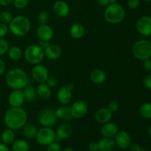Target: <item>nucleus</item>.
Masks as SVG:
<instances>
[{"instance_id":"nucleus-1","label":"nucleus","mask_w":151,"mask_h":151,"mask_svg":"<svg viewBox=\"0 0 151 151\" xmlns=\"http://www.w3.org/2000/svg\"><path fill=\"white\" fill-rule=\"evenodd\" d=\"M4 122L7 128L17 131L27 122V114L22 107H10L4 114Z\"/></svg>"},{"instance_id":"nucleus-2","label":"nucleus","mask_w":151,"mask_h":151,"mask_svg":"<svg viewBox=\"0 0 151 151\" xmlns=\"http://www.w3.org/2000/svg\"><path fill=\"white\" fill-rule=\"evenodd\" d=\"M5 82L12 89H23L28 85V76L21 68H13L6 75Z\"/></svg>"},{"instance_id":"nucleus-3","label":"nucleus","mask_w":151,"mask_h":151,"mask_svg":"<svg viewBox=\"0 0 151 151\" xmlns=\"http://www.w3.org/2000/svg\"><path fill=\"white\" fill-rule=\"evenodd\" d=\"M8 28L13 35L17 37L24 36L30 30V20L27 16L19 15L13 18L8 24Z\"/></svg>"},{"instance_id":"nucleus-4","label":"nucleus","mask_w":151,"mask_h":151,"mask_svg":"<svg viewBox=\"0 0 151 151\" xmlns=\"http://www.w3.org/2000/svg\"><path fill=\"white\" fill-rule=\"evenodd\" d=\"M125 17V10L121 4L118 3L110 4L106 6L104 11V19L111 24L121 23Z\"/></svg>"},{"instance_id":"nucleus-5","label":"nucleus","mask_w":151,"mask_h":151,"mask_svg":"<svg viewBox=\"0 0 151 151\" xmlns=\"http://www.w3.org/2000/svg\"><path fill=\"white\" fill-rule=\"evenodd\" d=\"M131 52L134 57L139 60H145L151 58V42L141 39L136 41L132 46Z\"/></svg>"},{"instance_id":"nucleus-6","label":"nucleus","mask_w":151,"mask_h":151,"mask_svg":"<svg viewBox=\"0 0 151 151\" xmlns=\"http://www.w3.org/2000/svg\"><path fill=\"white\" fill-rule=\"evenodd\" d=\"M24 58L29 63L36 65L41 63L44 56V50L38 44H31L24 50Z\"/></svg>"},{"instance_id":"nucleus-7","label":"nucleus","mask_w":151,"mask_h":151,"mask_svg":"<svg viewBox=\"0 0 151 151\" xmlns=\"http://www.w3.org/2000/svg\"><path fill=\"white\" fill-rule=\"evenodd\" d=\"M55 111L50 109H43L38 114V122L42 127L52 128L56 125L58 122Z\"/></svg>"},{"instance_id":"nucleus-8","label":"nucleus","mask_w":151,"mask_h":151,"mask_svg":"<svg viewBox=\"0 0 151 151\" xmlns=\"http://www.w3.org/2000/svg\"><path fill=\"white\" fill-rule=\"evenodd\" d=\"M35 139L37 142L42 146L49 145L57 139L55 131L49 127H43L38 130Z\"/></svg>"},{"instance_id":"nucleus-9","label":"nucleus","mask_w":151,"mask_h":151,"mask_svg":"<svg viewBox=\"0 0 151 151\" xmlns=\"http://www.w3.org/2000/svg\"><path fill=\"white\" fill-rule=\"evenodd\" d=\"M136 29L144 36L151 35V16H144L138 19L136 22Z\"/></svg>"},{"instance_id":"nucleus-10","label":"nucleus","mask_w":151,"mask_h":151,"mask_svg":"<svg viewBox=\"0 0 151 151\" xmlns=\"http://www.w3.org/2000/svg\"><path fill=\"white\" fill-rule=\"evenodd\" d=\"M31 74L33 79L38 83H43L47 81V78H49L48 69L46 66L41 64L34 65L32 67Z\"/></svg>"},{"instance_id":"nucleus-11","label":"nucleus","mask_w":151,"mask_h":151,"mask_svg":"<svg viewBox=\"0 0 151 151\" xmlns=\"http://www.w3.org/2000/svg\"><path fill=\"white\" fill-rule=\"evenodd\" d=\"M72 117L80 119L85 116L88 112V106L86 103L82 100H78L75 102L69 107Z\"/></svg>"},{"instance_id":"nucleus-12","label":"nucleus","mask_w":151,"mask_h":151,"mask_svg":"<svg viewBox=\"0 0 151 151\" xmlns=\"http://www.w3.org/2000/svg\"><path fill=\"white\" fill-rule=\"evenodd\" d=\"M8 103L10 107H22L25 102L22 89H13L8 96Z\"/></svg>"},{"instance_id":"nucleus-13","label":"nucleus","mask_w":151,"mask_h":151,"mask_svg":"<svg viewBox=\"0 0 151 151\" xmlns=\"http://www.w3.org/2000/svg\"><path fill=\"white\" fill-rule=\"evenodd\" d=\"M114 142L116 143V146L122 150L128 149L130 145L131 144V137L128 132L125 131H118L115 135Z\"/></svg>"},{"instance_id":"nucleus-14","label":"nucleus","mask_w":151,"mask_h":151,"mask_svg":"<svg viewBox=\"0 0 151 151\" xmlns=\"http://www.w3.org/2000/svg\"><path fill=\"white\" fill-rule=\"evenodd\" d=\"M72 87H69V86L60 87L56 94V98L58 103L63 106L70 103L72 97Z\"/></svg>"},{"instance_id":"nucleus-15","label":"nucleus","mask_w":151,"mask_h":151,"mask_svg":"<svg viewBox=\"0 0 151 151\" xmlns=\"http://www.w3.org/2000/svg\"><path fill=\"white\" fill-rule=\"evenodd\" d=\"M53 11L55 14L61 18L66 17L70 13L69 5L63 0H58L53 4Z\"/></svg>"},{"instance_id":"nucleus-16","label":"nucleus","mask_w":151,"mask_h":151,"mask_svg":"<svg viewBox=\"0 0 151 151\" xmlns=\"http://www.w3.org/2000/svg\"><path fill=\"white\" fill-rule=\"evenodd\" d=\"M36 34L40 40L50 41L53 38L54 31H53L52 28L47 24H40L37 28Z\"/></svg>"},{"instance_id":"nucleus-17","label":"nucleus","mask_w":151,"mask_h":151,"mask_svg":"<svg viewBox=\"0 0 151 151\" xmlns=\"http://www.w3.org/2000/svg\"><path fill=\"white\" fill-rule=\"evenodd\" d=\"M119 131L118 126L114 122H108L103 124V126L100 128V134L103 137L107 138H114L116 133Z\"/></svg>"},{"instance_id":"nucleus-18","label":"nucleus","mask_w":151,"mask_h":151,"mask_svg":"<svg viewBox=\"0 0 151 151\" xmlns=\"http://www.w3.org/2000/svg\"><path fill=\"white\" fill-rule=\"evenodd\" d=\"M72 132H73V130H72V126L66 123L62 124L56 129V139L58 140H63L69 139L72 135Z\"/></svg>"},{"instance_id":"nucleus-19","label":"nucleus","mask_w":151,"mask_h":151,"mask_svg":"<svg viewBox=\"0 0 151 151\" xmlns=\"http://www.w3.org/2000/svg\"><path fill=\"white\" fill-rule=\"evenodd\" d=\"M112 114L108 108H101L96 111L94 114V119L98 123L104 124L110 122L112 118Z\"/></svg>"},{"instance_id":"nucleus-20","label":"nucleus","mask_w":151,"mask_h":151,"mask_svg":"<svg viewBox=\"0 0 151 151\" xmlns=\"http://www.w3.org/2000/svg\"><path fill=\"white\" fill-rule=\"evenodd\" d=\"M61 49L55 44H50L44 50V56L49 60H57L61 56Z\"/></svg>"},{"instance_id":"nucleus-21","label":"nucleus","mask_w":151,"mask_h":151,"mask_svg":"<svg viewBox=\"0 0 151 151\" xmlns=\"http://www.w3.org/2000/svg\"><path fill=\"white\" fill-rule=\"evenodd\" d=\"M98 151H113L116 147V143L113 138L103 137L97 142Z\"/></svg>"},{"instance_id":"nucleus-22","label":"nucleus","mask_w":151,"mask_h":151,"mask_svg":"<svg viewBox=\"0 0 151 151\" xmlns=\"http://www.w3.org/2000/svg\"><path fill=\"white\" fill-rule=\"evenodd\" d=\"M90 80L93 83L102 84L106 81V75L102 69H95L90 74Z\"/></svg>"},{"instance_id":"nucleus-23","label":"nucleus","mask_w":151,"mask_h":151,"mask_svg":"<svg viewBox=\"0 0 151 151\" xmlns=\"http://www.w3.org/2000/svg\"><path fill=\"white\" fill-rule=\"evenodd\" d=\"M51 89L52 88H50L45 83H39L36 88L37 96H38L42 100H48L52 95Z\"/></svg>"},{"instance_id":"nucleus-24","label":"nucleus","mask_w":151,"mask_h":151,"mask_svg":"<svg viewBox=\"0 0 151 151\" xmlns=\"http://www.w3.org/2000/svg\"><path fill=\"white\" fill-rule=\"evenodd\" d=\"M85 27L83 25L79 23H75L71 26L69 29V34L75 39H80L85 34Z\"/></svg>"},{"instance_id":"nucleus-25","label":"nucleus","mask_w":151,"mask_h":151,"mask_svg":"<svg viewBox=\"0 0 151 151\" xmlns=\"http://www.w3.org/2000/svg\"><path fill=\"white\" fill-rule=\"evenodd\" d=\"M55 112L56 116L58 117V119L69 121L73 118L72 114H71L70 109H69V107H67V106H60V107L58 108L55 111Z\"/></svg>"},{"instance_id":"nucleus-26","label":"nucleus","mask_w":151,"mask_h":151,"mask_svg":"<svg viewBox=\"0 0 151 151\" xmlns=\"http://www.w3.org/2000/svg\"><path fill=\"white\" fill-rule=\"evenodd\" d=\"M22 128H23V131H22L23 135L25 138L28 139H32L36 137L38 130L35 125L31 123H26Z\"/></svg>"},{"instance_id":"nucleus-27","label":"nucleus","mask_w":151,"mask_h":151,"mask_svg":"<svg viewBox=\"0 0 151 151\" xmlns=\"http://www.w3.org/2000/svg\"><path fill=\"white\" fill-rule=\"evenodd\" d=\"M1 140L3 144L6 145H10L13 144L15 141V133L14 131L7 128L2 132L1 135Z\"/></svg>"},{"instance_id":"nucleus-28","label":"nucleus","mask_w":151,"mask_h":151,"mask_svg":"<svg viewBox=\"0 0 151 151\" xmlns=\"http://www.w3.org/2000/svg\"><path fill=\"white\" fill-rule=\"evenodd\" d=\"M22 90H23L24 95L25 101L31 103L35 100L37 97L36 89L32 86L27 85Z\"/></svg>"},{"instance_id":"nucleus-29","label":"nucleus","mask_w":151,"mask_h":151,"mask_svg":"<svg viewBox=\"0 0 151 151\" xmlns=\"http://www.w3.org/2000/svg\"><path fill=\"white\" fill-rule=\"evenodd\" d=\"M12 150L13 151H29V145L24 139H15L12 144Z\"/></svg>"},{"instance_id":"nucleus-30","label":"nucleus","mask_w":151,"mask_h":151,"mask_svg":"<svg viewBox=\"0 0 151 151\" xmlns=\"http://www.w3.org/2000/svg\"><path fill=\"white\" fill-rule=\"evenodd\" d=\"M7 54H8V57L12 60H19L22 58V50L20 47H17V46H13L10 48H9L8 51H7Z\"/></svg>"},{"instance_id":"nucleus-31","label":"nucleus","mask_w":151,"mask_h":151,"mask_svg":"<svg viewBox=\"0 0 151 151\" xmlns=\"http://www.w3.org/2000/svg\"><path fill=\"white\" fill-rule=\"evenodd\" d=\"M139 114L144 119H151V103H145L140 106Z\"/></svg>"},{"instance_id":"nucleus-32","label":"nucleus","mask_w":151,"mask_h":151,"mask_svg":"<svg viewBox=\"0 0 151 151\" xmlns=\"http://www.w3.org/2000/svg\"><path fill=\"white\" fill-rule=\"evenodd\" d=\"M13 15L7 10H3L0 13V22L8 25L13 19Z\"/></svg>"},{"instance_id":"nucleus-33","label":"nucleus","mask_w":151,"mask_h":151,"mask_svg":"<svg viewBox=\"0 0 151 151\" xmlns=\"http://www.w3.org/2000/svg\"><path fill=\"white\" fill-rule=\"evenodd\" d=\"M37 19H38V22H39L40 24H47L49 22V20H50L48 13L44 11L40 12L38 13Z\"/></svg>"},{"instance_id":"nucleus-34","label":"nucleus","mask_w":151,"mask_h":151,"mask_svg":"<svg viewBox=\"0 0 151 151\" xmlns=\"http://www.w3.org/2000/svg\"><path fill=\"white\" fill-rule=\"evenodd\" d=\"M9 50V44L4 38H0V56L7 52Z\"/></svg>"},{"instance_id":"nucleus-35","label":"nucleus","mask_w":151,"mask_h":151,"mask_svg":"<svg viewBox=\"0 0 151 151\" xmlns=\"http://www.w3.org/2000/svg\"><path fill=\"white\" fill-rule=\"evenodd\" d=\"M13 4L15 7L19 10L25 8L29 3V0H13Z\"/></svg>"},{"instance_id":"nucleus-36","label":"nucleus","mask_w":151,"mask_h":151,"mask_svg":"<svg viewBox=\"0 0 151 151\" xmlns=\"http://www.w3.org/2000/svg\"><path fill=\"white\" fill-rule=\"evenodd\" d=\"M45 83L47 84V85L50 88H54L57 86L58 82V80L56 79L55 78H54V77L49 76V78H47V81L45 82Z\"/></svg>"},{"instance_id":"nucleus-37","label":"nucleus","mask_w":151,"mask_h":151,"mask_svg":"<svg viewBox=\"0 0 151 151\" xmlns=\"http://www.w3.org/2000/svg\"><path fill=\"white\" fill-rule=\"evenodd\" d=\"M47 151H61L60 145L58 142H56L51 143L49 145H47Z\"/></svg>"},{"instance_id":"nucleus-38","label":"nucleus","mask_w":151,"mask_h":151,"mask_svg":"<svg viewBox=\"0 0 151 151\" xmlns=\"http://www.w3.org/2000/svg\"><path fill=\"white\" fill-rule=\"evenodd\" d=\"M8 31V25L0 22V38H3L4 36H6Z\"/></svg>"},{"instance_id":"nucleus-39","label":"nucleus","mask_w":151,"mask_h":151,"mask_svg":"<svg viewBox=\"0 0 151 151\" xmlns=\"http://www.w3.org/2000/svg\"><path fill=\"white\" fill-rule=\"evenodd\" d=\"M119 103L116 101H111V103H109V106H108V109H109L111 113H115V112L119 110Z\"/></svg>"},{"instance_id":"nucleus-40","label":"nucleus","mask_w":151,"mask_h":151,"mask_svg":"<svg viewBox=\"0 0 151 151\" xmlns=\"http://www.w3.org/2000/svg\"><path fill=\"white\" fill-rule=\"evenodd\" d=\"M127 4L130 9L134 10V9H137L139 7L140 4V0H128Z\"/></svg>"},{"instance_id":"nucleus-41","label":"nucleus","mask_w":151,"mask_h":151,"mask_svg":"<svg viewBox=\"0 0 151 151\" xmlns=\"http://www.w3.org/2000/svg\"><path fill=\"white\" fill-rule=\"evenodd\" d=\"M128 148H129L130 151H146L144 147H142L139 145L137 144V143L131 142Z\"/></svg>"},{"instance_id":"nucleus-42","label":"nucleus","mask_w":151,"mask_h":151,"mask_svg":"<svg viewBox=\"0 0 151 151\" xmlns=\"http://www.w3.org/2000/svg\"><path fill=\"white\" fill-rule=\"evenodd\" d=\"M143 83L147 89L151 90V73L144 78Z\"/></svg>"},{"instance_id":"nucleus-43","label":"nucleus","mask_w":151,"mask_h":151,"mask_svg":"<svg viewBox=\"0 0 151 151\" xmlns=\"http://www.w3.org/2000/svg\"><path fill=\"white\" fill-rule=\"evenodd\" d=\"M88 148L89 151H98V144L97 142H91L88 145Z\"/></svg>"},{"instance_id":"nucleus-44","label":"nucleus","mask_w":151,"mask_h":151,"mask_svg":"<svg viewBox=\"0 0 151 151\" xmlns=\"http://www.w3.org/2000/svg\"><path fill=\"white\" fill-rule=\"evenodd\" d=\"M143 67L147 71H151V59L148 58L145 60H143Z\"/></svg>"},{"instance_id":"nucleus-45","label":"nucleus","mask_w":151,"mask_h":151,"mask_svg":"<svg viewBox=\"0 0 151 151\" xmlns=\"http://www.w3.org/2000/svg\"><path fill=\"white\" fill-rule=\"evenodd\" d=\"M50 41H45V40H40L38 45H39L40 47H41V48H42L43 50H44L46 48H47V47H48L49 45H50Z\"/></svg>"},{"instance_id":"nucleus-46","label":"nucleus","mask_w":151,"mask_h":151,"mask_svg":"<svg viewBox=\"0 0 151 151\" xmlns=\"http://www.w3.org/2000/svg\"><path fill=\"white\" fill-rule=\"evenodd\" d=\"M6 69V65L4 60L0 58V76L3 75Z\"/></svg>"},{"instance_id":"nucleus-47","label":"nucleus","mask_w":151,"mask_h":151,"mask_svg":"<svg viewBox=\"0 0 151 151\" xmlns=\"http://www.w3.org/2000/svg\"><path fill=\"white\" fill-rule=\"evenodd\" d=\"M13 2V0H0V5L7 6Z\"/></svg>"},{"instance_id":"nucleus-48","label":"nucleus","mask_w":151,"mask_h":151,"mask_svg":"<svg viewBox=\"0 0 151 151\" xmlns=\"http://www.w3.org/2000/svg\"><path fill=\"white\" fill-rule=\"evenodd\" d=\"M97 2H98V4H100V5L103 6V7H106V6H108L109 4H110L109 0H97Z\"/></svg>"},{"instance_id":"nucleus-49","label":"nucleus","mask_w":151,"mask_h":151,"mask_svg":"<svg viewBox=\"0 0 151 151\" xmlns=\"http://www.w3.org/2000/svg\"><path fill=\"white\" fill-rule=\"evenodd\" d=\"M0 151H10L8 147L6 145L3 144L2 142L0 143Z\"/></svg>"},{"instance_id":"nucleus-50","label":"nucleus","mask_w":151,"mask_h":151,"mask_svg":"<svg viewBox=\"0 0 151 151\" xmlns=\"http://www.w3.org/2000/svg\"><path fill=\"white\" fill-rule=\"evenodd\" d=\"M62 151H75L73 150V149L72 148V147H66V148H64L63 149V150Z\"/></svg>"},{"instance_id":"nucleus-51","label":"nucleus","mask_w":151,"mask_h":151,"mask_svg":"<svg viewBox=\"0 0 151 151\" xmlns=\"http://www.w3.org/2000/svg\"><path fill=\"white\" fill-rule=\"evenodd\" d=\"M147 134H148L149 137L151 138V126L149 127L148 129H147Z\"/></svg>"},{"instance_id":"nucleus-52","label":"nucleus","mask_w":151,"mask_h":151,"mask_svg":"<svg viewBox=\"0 0 151 151\" xmlns=\"http://www.w3.org/2000/svg\"><path fill=\"white\" fill-rule=\"evenodd\" d=\"M109 3H110V4H114V3L117 2L118 0H109Z\"/></svg>"},{"instance_id":"nucleus-53","label":"nucleus","mask_w":151,"mask_h":151,"mask_svg":"<svg viewBox=\"0 0 151 151\" xmlns=\"http://www.w3.org/2000/svg\"><path fill=\"white\" fill-rule=\"evenodd\" d=\"M144 1H146V2H150L151 0H143Z\"/></svg>"},{"instance_id":"nucleus-54","label":"nucleus","mask_w":151,"mask_h":151,"mask_svg":"<svg viewBox=\"0 0 151 151\" xmlns=\"http://www.w3.org/2000/svg\"><path fill=\"white\" fill-rule=\"evenodd\" d=\"M113 151H118V150H114Z\"/></svg>"},{"instance_id":"nucleus-55","label":"nucleus","mask_w":151,"mask_h":151,"mask_svg":"<svg viewBox=\"0 0 151 151\" xmlns=\"http://www.w3.org/2000/svg\"><path fill=\"white\" fill-rule=\"evenodd\" d=\"M150 149H151V146H150Z\"/></svg>"},{"instance_id":"nucleus-56","label":"nucleus","mask_w":151,"mask_h":151,"mask_svg":"<svg viewBox=\"0 0 151 151\" xmlns=\"http://www.w3.org/2000/svg\"><path fill=\"white\" fill-rule=\"evenodd\" d=\"M150 72H151V71H150Z\"/></svg>"}]
</instances>
